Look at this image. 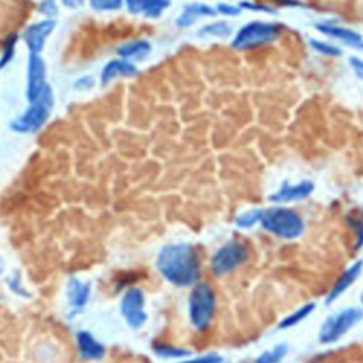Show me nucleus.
Masks as SVG:
<instances>
[{
	"label": "nucleus",
	"mask_w": 363,
	"mask_h": 363,
	"mask_svg": "<svg viewBox=\"0 0 363 363\" xmlns=\"http://www.w3.org/2000/svg\"><path fill=\"white\" fill-rule=\"evenodd\" d=\"M233 29L227 22H213L210 25H206L197 32V36L200 37H220V38H227L231 34Z\"/></svg>",
	"instance_id": "21"
},
{
	"label": "nucleus",
	"mask_w": 363,
	"mask_h": 363,
	"mask_svg": "<svg viewBox=\"0 0 363 363\" xmlns=\"http://www.w3.org/2000/svg\"><path fill=\"white\" fill-rule=\"evenodd\" d=\"M358 49H360V50H363V42H362V43H360V45L358 46Z\"/></svg>",
	"instance_id": "38"
},
{
	"label": "nucleus",
	"mask_w": 363,
	"mask_h": 363,
	"mask_svg": "<svg viewBox=\"0 0 363 363\" xmlns=\"http://www.w3.org/2000/svg\"><path fill=\"white\" fill-rule=\"evenodd\" d=\"M260 223L266 231L282 240H295L305 230L302 217L287 208H270L263 210Z\"/></svg>",
	"instance_id": "2"
},
{
	"label": "nucleus",
	"mask_w": 363,
	"mask_h": 363,
	"mask_svg": "<svg viewBox=\"0 0 363 363\" xmlns=\"http://www.w3.org/2000/svg\"><path fill=\"white\" fill-rule=\"evenodd\" d=\"M362 271H363V260H358L336 279L334 287L331 288V291L328 292V295L325 298V304L329 305V304H332V302H335L338 298L344 295V292L348 291L355 284L356 279L360 277Z\"/></svg>",
	"instance_id": "12"
},
{
	"label": "nucleus",
	"mask_w": 363,
	"mask_h": 363,
	"mask_svg": "<svg viewBox=\"0 0 363 363\" xmlns=\"http://www.w3.org/2000/svg\"><path fill=\"white\" fill-rule=\"evenodd\" d=\"M315 302H308V304H304L302 307H299L297 311L291 312L290 315L284 316L278 324V329H290L297 327L298 324H301L302 321H305L314 311H315Z\"/></svg>",
	"instance_id": "19"
},
{
	"label": "nucleus",
	"mask_w": 363,
	"mask_h": 363,
	"mask_svg": "<svg viewBox=\"0 0 363 363\" xmlns=\"http://www.w3.org/2000/svg\"><path fill=\"white\" fill-rule=\"evenodd\" d=\"M91 295V286L88 282L79 281L77 277H71L67 284V297L73 308L82 310L87 305Z\"/></svg>",
	"instance_id": "17"
},
{
	"label": "nucleus",
	"mask_w": 363,
	"mask_h": 363,
	"mask_svg": "<svg viewBox=\"0 0 363 363\" xmlns=\"http://www.w3.org/2000/svg\"><path fill=\"white\" fill-rule=\"evenodd\" d=\"M177 363H223V358H221L218 353H206L193 359L180 360Z\"/></svg>",
	"instance_id": "29"
},
{
	"label": "nucleus",
	"mask_w": 363,
	"mask_h": 363,
	"mask_svg": "<svg viewBox=\"0 0 363 363\" xmlns=\"http://www.w3.org/2000/svg\"><path fill=\"white\" fill-rule=\"evenodd\" d=\"M217 12L216 9L210 8L209 5H205V3H189V5H185L184 8V13H182L179 16V18L176 20V25L179 27H189L192 26L197 17H201V16H214Z\"/></svg>",
	"instance_id": "18"
},
{
	"label": "nucleus",
	"mask_w": 363,
	"mask_h": 363,
	"mask_svg": "<svg viewBox=\"0 0 363 363\" xmlns=\"http://www.w3.org/2000/svg\"><path fill=\"white\" fill-rule=\"evenodd\" d=\"M77 347L82 359L84 360H101L105 356V348L87 331L77 334Z\"/></svg>",
	"instance_id": "14"
},
{
	"label": "nucleus",
	"mask_w": 363,
	"mask_h": 363,
	"mask_svg": "<svg viewBox=\"0 0 363 363\" xmlns=\"http://www.w3.org/2000/svg\"><path fill=\"white\" fill-rule=\"evenodd\" d=\"M0 298H2V295H0Z\"/></svg>",
	"instance_id": "40"
},
{
	"label": "nucleus",
	"mask_w": 363,
	"mask_h": 363,
	"mask_svg": "<svg viewBox=\"0 0 363 363\" xmlns=\"http://www.w3.org/2000/svg\"><path fill=\"white\" fill-rule=\"evenodd\" d=\"M349 66L353 70V73L356 74V77L363 79V60L353 55L349 58Z\"/></svg>",
	"instance_id": "33"
},
{
	"label": "nucleus",
	"mask_w": 363,
	"mask_h": 363,
	"mask_svg": "<svg viewBox=\"0 0 363 363\" xmlns=\"http://www.w3.org/2000/svg\"><path fill=\"white\" fill-rule=\"evenodd\" d=\"M316 30L321 32L322 34H325V36L338 38V40H340L342 43L353 46V47H358L363 42L360 33H358L352 29L344 27V26H336L332 23H319V25H316Z\"/></svg>",
	"instance_id": "15"
},
{
	"label": "nucleus",
	"mask_w": 363,
	"mask_h": 363,
	"mask_svg": "<svg viewBox=\"0 0 363 363\" xmlns=\"http://www.w3.org/2000/svg\"><path fill=\"white\" fill-rule=\"evenodd\" d=\"M153 352L159 358H165V359H185L190 356V351L185 348H179L168 344H156L153 347Z\"/></svg>",
	"instance_id": "22"
},
{
	"label": "nucleus",
	"mask_w": 363,
	"mask_h": 363,
	"mask_svg": "<svg viewBox=\"0 0 363 363\" xmlns=\"http://www.w3.org/2000/svg\"><path fill=\"white\" fill-rule=\"evenodd\" d=\"M240 9H247V10H253V12H263V13H270V14L277 13V10L273 9V6H266V5L249 2V0H245V2H241L240 3Z\"/></svg>",
	"instance_id": "30"
},
{
	"label": "nucleus",
	"mask_w": 363,
	"mask_h": 363,
	"mask_svg": "<svg viewBox=\"0 0 363 363\" xmlns=\"http://www.w3.org/2000/svg\"><path fill=\"white\" fill-rule=\"evenodd\" d=\"M288 353V345L287 344H279L274 347L271 351H266L261 353L254 363H281Z\"/></svg>",
	"instance_id": "23"
},
{
	"label": "nucleus",
	"mask_w": 363,
	"mask_h": 363,
	"mask_svg": "<svg viewBox=\"0 0 363 363\" xmlns=\"http://www.w3.org/2000/svg\"><path fill=\"white\" fill-rule=\"evenodd\" d=\"M315 189V185L311 180H301L297 185H291L286 180L282 186L270 196L271 201L275 203H288V201H299L310 197Z\"/></svg>",
	"instance_id": "11"
},
{
	"label": "nucleus",
	"mask_w": 363,
	"mask_h": 363,
	"mask_svg": "<svg viewBox=\"0 0 363 363\" xmlns=\"http://www.w3.org/2000/svg\"><path fill=\"white\" fill-rule=\"evenodd\" d=\"M46 83V64L45 60L40 55L30 54L29 58V70H27V99L30 103L42 94Z\"/></svg>",
	"instance_id": "10"
},
{
	"label": "nucleus",
	"mask_w": 363,
	"mask_h": 363,
	"mask_svg": "<svg viewBox=\"0 0 363 363\" xmlns=\"http://www.w3.org/2000/svg\"><path fill=\"white\" fill-rule=\"evenodd\" d=\"M38 12L49 18L55 17L58 14V6L55 0H42V2L38 3Z\"/></svg>",
	"instance_id": "28"
},
{
	"label": "nucleus",
	"mask_w": 363,
	"mask_h": 363,
	"mask_svg": "<svg viewBox=\"0 0 363 363\" xmlns=\"http://www.w3.org/2000/svg\"><path fill=\"white\" fill-rule=\"evenodd\" d=\"M273 3L275 5H281V6H288V8H295L298 5H301L298 0H271Z\"/></svg>",
	"instance_id": "35"
},
{
	"label": "nucleus",
	"mask_w": 363,
	"mask_h": 363,
	"mask_svg": "<svg viewBox=\"0 0 363 363\" xmlns=\"http://www.w3.org/2000/svg\"><path fill=\"white\" fill-rule=\"evenodd\" d=\"M92 9L99 12L118 10L123 6V0H90Z\"/></svg>",
	"instance_id": "26"
},
{
	"label": "nucleus",
	"mask_w": 363,
	"mask_h": 363,
	"mask_svg": "<svg viewBox=\"0 0 363 363\" xmlns=\"http://www.w3.org/2000/svg\"><path fill=\"white\" fill-rule=\"evenodd\" d=\"M119 311L129 328L139 329L145 325L148 321V314L145 312V294L139 287H131L125 291L121 299Z\"/></svg>",
	"instance_id": "8"
},
{
	"label": "nucleus",
	"mask_w": 363,
	"mask_h": 363,
	"mask_svg": "<svg viewBox=\"0 0 363 363\" xmlns=\"http://www.w3.org/2000/svg\"><path fill=\"white\" fill-rule=\"evenodd\" d=\"M136 74L138 68L135 64L127 62V60H112L101 73V84L107 86L118 77H132Z\"/></svg>",
	"instance_id": "16"
},
{
	"label": "nucleus",
	"mask_w": 363,
	"mask_h": 363,
	"mask_svg": "<svg viewBox=\"0 0 363 363\" xmlns=\"http://www.w3.org/2000/svg\"><path fill=\"white\" fill-rule=\"evenodd\" d=\"M9 288L16 294V295H20V297H25V298H29L30 294L29 291L22 286V281H20V275L17 273H14L10 279H9Z\"/></svg>",
	"instance_id": "27"
},
{
	"label": "nucleus",
	"mask_w": 363,
	"mask_h": 363,
	"mask_svg": "<svg viewBox=\"0 0 363 363\" xmlns=\"http://www.w3.org/2000/svg\"><path fill=\"white\" fill-rule=\"evenodd\" d=\"M55 27V22L51 18L42 20V22H37L30 25L25 33H23V40L26 46L30 50V54L38 55L43 51L45 45L47 42V37L53 33Z\"/></svg>",
	"instance_id": "9"
},
{
	"label": "nucleus",
	"mask_w": 363,
	"mask_h": 363,
	"mask_svg": "<svg viewBox=\"0 0 363 363\" xmlns=\"http://www.w3.org/2000/svg\"><path fill=\"white\" fill-rule=\"evenodd\" d=\"M128 12L148 18H158L171 6V0H125Z\"/></svg>",
	"instance_id": "13"
},
{
	"label": "nucleus",
	"mask_w": 363,
	"mask_h": 363,
	"mask_svg": "<svg viewBox=\"0 0 363 363\" xmlns=\"http://www.w3.org/2000/svg\"><path fill=\"white\" fill-rule=\"evenodd\" d=\"M279 36V27L267 22H250L234 36L231 46L236 50H250L274 42Z\"/></svg>",
	"instance_id": "6"
},
{
	"label": "nucleus",
	"mask_w": 363,
	"mask_h": 363,
	"mask_svg": "<svg viewBox=\"0 0 363 363\" xmlns=\"http://www.w3.org/2000/svg\"><path fill=\"white\" fill-rule=\"evenodd\" d=\"M152 50V46L147 40H135L118 47V54L124 58H145Z\"/></svg>",
	"instance_id": "20"
},
{
	"label": "nucleus",
	"mask_w": 363,
	"mask_h": 363,
	"mask_svg": "<svg viewBox=\"0 0 363 363\" xmlns=\"http://www.w3.org/2000/svg\"><path fill=\"white\" fill-rule=\"evenodd\" d=\"M53 105H54L53 90L47 84L42 91V94H40L33 103H30V107L13 121L10 124V128L18 134H29L38 131L47 123V119L53 111Z\"/></svg>",
	"instance_id": "3"
},
{
	"label": "nucleus",
	"mask_w": 363,
	"mask_h": 363,
	"mask_svg": "<svg viewBox=\"0 0 363 363\" xmlns=\"http://www.w3.org/2000/svg\"><path fill=\"white\" fill-rule=\"evenodd\" d=\"M86 0H62V3L67 8V9H77V8H82L84 5Z\"/></svg>",
	"instance_id": "34"
},
{
	"label": "nucleus",
	"mask_w": 363,
	"mask_h": 363,
	"mask_svg": "<svg viewBox=\"0 0 363 363\" xmlns=\"http://www.w3.org/2000/svg\"><path fill=\"white\" fill-rule=\"evenodd\" d=\"M216 294L208 282H196L189 297V318L197 331H206L214 316Z\"/></svg>",
	"instance_id": "4"
},
{
	"label": "nucleus",
	"mask_w": 363,
	"mask_h": 363,
	"mask_svg": "<svg viewBox=\"0 0 363 363\" xmlns=\"http://www.w3.org/2000/svg\"><path fill=\"white\" fill-rule=\"evenodd\" d=\"M216 12L223 16H237L241 12V9L240 6H233L229 3H218L216 8Z\"/></svg>",
	"instance_id": "32"
},
{
	"label": "nucleus",
	"mask_w": 363,
	"mask_h": 363,
	"mask_svg": "<svg viewBox=\"0 0 363 363\" xmlns=\"http://www.w3.org/2000/svg\"><path fill=\"white\" fill-rule=\"evenodd\" d=\"M360 304H362V307H363V291H362V294H360Z\"/></svg>",
	"instance_id": "37"
},
{
	"label": "nucleus",
	"mask_w": 363,
	"mask_h": 363,
	"mask_svg": "<svg viewBox=\"0 0 363 363\" xmlns=\"http://www.w3.org/2000/svg\"><path fill=\"white\" fill-rule=\"evenodd\" d=\"M362 214H363V209H362Z\"/></svg>",
	"instance_id": "39"
},
{
	"label": "nucleus",
	"mask_w": 363,
	"mask_h": 363,
	"mask_svg": "<svg viewBox=\"0 0 363 363\" xmlns=\"http://www.w3.org/2000/svg\"><path fill=\"white\" fill-rule=\"evenodd\" d=\"M249 260V249L245 243L241 241L233 240L221 246L212 258V273L216 277H223L234 270H237L240 266H243Z\"/></svg>",
	"instance_id": "7"
},
{
	"label": "nucleus",
	"mask_w": 363,
	"mask_h": 363,
	"mask_svg": "<svg viewBox=\"0 0 363 363\" xmlns=\"http://www.w3.org/2000/svg\"><path fill=\"white\" fill-rule=\"evenodd\" d=\"M261 216H263V210H261V209H253V210L245 212V213H241L240 216H237L234 223H236V226L238 229L247 230V229L254 227L257 223H260Z\"/></svg>",
	"instance_id": "24"
},
{
	"label": "nucleus",
	"mask_w": 363,
	"mask_h": 363,
	"mask_svg": "<svg viewBox=\"0 0 363 363\" xmlns=\"http://www.w3.org/2000/svg\"><path fill=\"white\" fill-rule=\"evenodd\" d=\"M156 267L168 282L175 287H190L200 275V258L197 250L188 243L168 245L156 258Z\"/></svg>",
	"instance_id": "1"
},
{
	"label": "nucleus",
	"mask_w": 363,
	"mask_h": 363,
	"mask_svg": "<svg viewBox=\"0 0 363 363\" xmlns=\"http://www.w3.org/2000/svg\"><path fill=\"white\" fill-rule=\"evenodd\" d=\"M363 321V310L349 307L328 316L319 328L318 340L322 345H331L344 338L352 328Z\"/></svg>",
	"instance_id": "5"
},
{
	"label": "nucleus",
	"mask_w": 363,
	"mask_h": 363,
	"mask_svg": "<svg viewBox=\"0 0 363 363\" xmlns=\"http://www.w3.org/2000/svg\"><path fill=\"white\" fill-rule=\"evenodd\" d=\"M311 47L315 51H318L321 54H324V55H329V57H339V55H342V51L338 47L329 45V43H325V42H319V40H315V38L311 40Z\"/></svg>",
	"instance_id": "25"
},
{
	"label": "nucleus",
	"mask_w": 363,
	"mask_h": 363,
	"mask_svg": "<svg viewBox=\"0 0 363 363\" xmlns=\"http://www.w3.org/2000/svg\"><path fill=\"white\" fill-rule=\"evenodd\" d=\"M3 273H5V261L2 257H0V277H2Z\"/></svg>",
	"instance_id": "36"
},
{
	"label": "nucleus",
	"mask_w": 363,
	"mask_h": 363,
	"mask_svg": "<svg viewBox=\"0 0 363 363\" xmlns=\"http://www.w3.org/2000/svg\"><path fill=\"white\" fill-rule=\"evenodd\" d=\"M94 86H95V78L92 75H84L82 78H78L74 83V88L78 91L91 90Z\"/></svg>",
	"instance_id": "31"
}]
</instances>
